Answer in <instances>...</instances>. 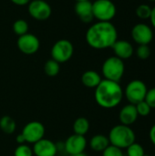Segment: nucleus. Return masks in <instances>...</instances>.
Wrapping results in <instances>:
<instances>
[{"instance_id":"nucleus-1","label":"nucleus","mask_w":155,"mask_h":156,"mask_svg":"<svg viewBox=\"0 0 155 156\" xmlns=\"http://www.w3.org/2000/svg\"><path fill=\"white\" fill-rule=\"evenodd\" d=\"M86 41L90 47L95 49L111 48L118 39V32L111 22L99 21L93 24L86 32Z\"/></svg>"},{"instance_id":"nucleus-2","label":"nucleus","mask_w":155,"mask_h":156,"mask_svg":"<svg viewBox=\"0 0 155 156\" xmlns=\"http://www.w3.org/2000/svg\"><path fill=\"white\" fill-rule=\"evenodd\" d=\"M97 104L103 109H113L120 105L124 95L119 82L102 80L95 88L94 93Z\"/></svg>"},{"instance_id":"nucleus-3","label":"nucleus","mask_w":155,"mask_h":156,"mask_svg":"<svg viewBox=\"0 0 155 156\" xmlns=\"http://www.w3.org/2000/svg\"><path fill=\"white\" fill-rule=\"evenodd\" d=\"M110 144L120 149H126L136 140L134 131L123 124H118L112 127L108 135Z\"/></svg>"},{"instance_id":"nucleus-4","label":"nucleus","mask_w":155,"mask_h":156,"mask_svg":"<svg viewBox=\"0 0 155 156\" xmlns=\"http://www.w3.org/2000/svg\"><path fill=\"white\" fill-rule=\"evenodd\" d=\"M102 75L105 80L119 82L123 77L125 65L122 59L112 56L108 58L102 64Z\"/></svg>"},{"instance_id":"nucleus-5","label":"nucleus","mask_w":155,"mask_h":156,"mask_svg":"<svg viewBox=\"0 0 155 156\" xmlns=\"http://www.w3.org/2000/svg\"><path fill=\"white\" fill-rule=\"evenodd\" d=\"M147 90V86L143 80H133L127 84L125 90H123V95L129 103L135 105L138 102L144 101Z\"/></svg>"},{"instance_id":"nucleus-6","label":"nucleus","mask_w":155,"mask_h":156,"mask_svg":"<svg viewBox=\"0 0 155 156\" xmlns=\"http://www.w3.org/2000/svg\"><path fill=\"white\" fill-rule=\"evenodd\" d=\"M94 18L102 22H111L116 16V6L111 0H96L92 3Z\"/></svg>"},{"instance_id":"nucleus-7","label":"nucleus","mask_w":155,"mask_h":156,"mask_svg":"<svg viewBox=\"0 0 155 156\" xmlns=\"http://www.w3.org/2000/svg\"><path fill=\"white\" fill-rule=\"evenodd\" d=\"M74 47L72 43L67 39L58 40L51 48V57L52 59L57 62L64 63L69 60L73 55Z\"/></svg>"},{"instance_id":"nucleus-8","label":"nucleus","mask_w":155,"mask_h":156,"mask_svg":"<svg viewBox=\"0 0 155 156\" xmlns=\"http://www.w3.org/2000/svg\"><path fill=\"white\" fill-rule=\"evenodd\" d=\"M45 133H46L45 127L40 122L32 121L25 125L21 133L25 137L26 144H34L39 140L44 138Z\"/></svg>"},{"instance_id":"nucleus-9","label":"nucleus","mask_w":155,"mask_h":156,"mask_svg":"<svg viewBox=\"0 0 155 156\" xmlns=\"http://www.w3.org/2000/svg\"><path fill=\"white\" fill-rule=\"evenodd\" d=\"M132 37L140 45H149L153 38V32L150 26L144 23L136 24L132 29Z\"/></svg>"},{"instance_id":"nucleus-10","label":"nucleus","mask_w":155,"mask_h":156,"mask_svg":"<svg viewBox=\"0 0 155 156\" xmlns=\"http://www.w3.org/2000/svg\"><path fill=\"white\" fill-rule=\"evenodd\" d=\"M28 13L33 18L42 21L50 16L52 9L44 0H32L28 4Z\"/></svg>"},{"instance_id":"nucleus-11","label":"nucleus","mask_w":155,"mask_h":156,"mask_svg":"<svg viewBox=\"0 0 155 156\" xmlns=\"http://www.w3.org/2000/svg\"><path fill=\"white\" fill-rule=\"evenodd\" d=\"M39 39L33 34L26 33L20 36L17 39L18 49L26 55L35 54L39 49Z\"/></svg>"},{"instance_id":"nucleus-12","label":"nucleus","mask_w":155,"mask_h":156,"mask_svg":"<svg viewBox=\"0 0 155 156\" xmlns=\"http://www.w3.org/2000/svg\"><path fill=\"white\" fill-rule=\"evenodd\" d=\"M87 144L88 143L85 136L78 135L74 133L65 141L64 149L69 155L80 154V153H84L87 147Z\"/></svg>"},{"instance_id":"nucleus-13","label":"nucleus","mask_w":155,"mask_h":156,"mask_svg":"<svg viewBox=\"0 0 155 156\" xmlns=\"http://www.w3.org/2000/svg\"><path fill=\"white\" fill-rule=\"evenodd\" d=\"M32 150L36 156H56L58 149L55 143L43 138L33 144Z\"/></svg>"},{"instance_id":"nucleus-14","label":"nucleus","mask_w":155,"mask_h":156,"mask_svg":"<svg viewBox=\"0 0 155 156\" xmlns=\"http://www.w3.org/2000/svg\"><path fill=\"white\" fill-rule=\"evenodd\" d=\"M138 117L139 115L136 111L135 105L131 103L123 106L119 113V120L121 122V124L126 126H131L132 124H133L137 121Z\"/></svg>"},{"instance_id":"nucleus-15","label":"nucleus","mask_w":155,"mask_h":156,"mask_svg":"<svg viewBox=\"0 0 155 156\" xmlns=\"http://www.w3.org/2000/svg\"><path fill=\"white\" fill-rule=\"evenodd\" d=\"M111 48L115 56L122 60L130 58L133 55V47L127 40H116V42L112 45Z\"/></svg>"},{"instance_id":"nucleus-16","label":"nucleus","mask_w":155,"mask_h":156,"mask_svg":"<svg viewBox=\"0 0 155 156\" xmlns=\"http://www.w3.org/2000/svg\"><path fill=\"white\" fill-rule=\"evenodd\" d=\"M75 12L79 19L84 23H89L94 18L92 12V3L90 0L77 2L75 5Z\"/></svg>"},{"instance_id":"nucleus-17","label":"nucleus","mask_w":155,"mask_h":156,"mask_svg":"<svg viewBox=\"0 0 155 156\" xmlns=\"http://www.w3.org/2000/svg\"><path fill=\"white\" fill-rule=\"evenodd\" d=\"M101 80V76L95 70H87L81 76V82L83 85L90 89H95Z\"/></svg>"},{"instance_id":"nucleus-18","label":"nucleus","mask_w":155,"mask_h":156,"mask_svg":"<svg viewBox=\"0 0 155 156\" xmlns=\"http://www.w3.org/2000/svg\"><path fill=\"white\" fill-rule=\"evenodd\" d=\"M109 138L103 134H96L90 141V147L94 152H103L110 145Z\"/></svg>"},{"instance_id":"nucleus-19","label":"nucleus","mask_w":155,"mask_h":156,"mask_svg":"<svg viewBox=\"0 0 155 156\" xmlns=\"http://www.w3.org/2000/svg\"><path fill=\"white\" fill-rule=\"evenodd\" d=\"M90 122L85 117H79L73 123V132L75 134L85 136L90 131Z\"/></svg>"},{"instance_id":"nucleus-20","label":"nucleus","mask_w":155,"mask_h":156,"mask_svg":"<svg viewBox=\"0 0 155 156\" xmlns=\"http://www.w3.org/2000/svg\"><path fill=\"white\" fill-rule=\"evenodd\" d=\"M16 128V123L12 117L5 115L0 119V130L4 133L12 134L15 133Z\"/></svg>"},{"instance_id":"nucleus-21","label":"nucleus","mask_w":155,"mask_h":156,"mask_svg":"<svg viewBox=\"0 0 155 156\" xmlns=\"http://www.w3.org/2000/svg\"><path fill=\"white\" fill-rule=\"evenodd\" d=\"M60 70V65L54 59H49L45 63L44 71L48 77H55L58 74Z\"/></svg>"},{"instance_id":"nucleus-22","label":"nucleus","mask_w":155,"mask_h":156,"mask_svg":"<svg viewBox=\"0 0 155 156\" xmlns=\"http://www.w3.org/2000/svg\"><path fill=\"white\" fill-rule=\"evenodd\" d=\"M145 151L142 144L134 142L126 148V156H144Z\"/></svg>"},{"instance_id":"nucleus-23","label":"nucleus","mask_w":155,"mask_h":156,"mask_svg":"<svg viewBox=\"0 0 155 156\" xmlns=\"http://www.w3.org/2000/svg\"><path fill=\"white\" fill-rule=\"evenodd\" d=\"M13 30L19 37L25 35L28 31V24L24 19H18L15 21V23L13 24Z\"/></svg>"},{"instance_id":"nucleus-24","label":"nucleus","mask_w":155,"mask_h":156,"mask_svg":"<svg viewBox=\"0 0 155 156\" xmlns=\"http://www.w3.org/2000/svg\"><path fill=\"white\" fill-rule=\"evenodd\" d=\"M135 13L141 19H149L152 14V7L147 4H141L137 6Z\"/></svg>"},{"instance_id":"nucleus-25","label":"nucleus","mask_w":155,"mask_h":156,"mask_svg":"<svg viewBox=\"0 0 155 156\" xmlns=\"http://www.w3.org/2000/svg\"><path fill=\"white\" fill-rule=\"evenodd\" d=\"M33 150L32 148L26 144H18V146L15 149L14 152V156H33Z\"/></svg>"},{"instance_id":"nucleus-26","label":"nucleus","mask_w":155,"mask_h":156,"mask_svg":"<svg viewBox=\"0 0 155 156\" xmlns=\"http://www.w3.org/2000/svg\"><path fill=\"white\" fill-rule=\"evenodd\" d=\"M135 107H136V111H137L139 116L146 117L151 113L152 108L147 104V102L145 101H142L138 102L137 104H135Z\"/></svg>"},{"instance_id":"nucleus-27","label":"nucleus","mask_w":155,"mask_h":156,"mask_svg":"<svg viewBox=\"0 0 155 156\" xmlns=\"http://www.w3.org/2000/svg\"><path fill=\"white\" fill-rule=\"evenodd\" d=\"M102 156H125L122 150L110 144L103 152H102Z\"/></svg>"},{"instance_id":"nucleus-28","label":"nucleus","mask_w":155,"mask_h":156,"mask_svg":"<svg viewBox=\"0 0 155 156\" xmlns=\"http://www.w3.org/2000/svg\"><path fill=\"white\" fill-rule=\"evenodd\" d=\"M137 56L140 59H147L151 55V48L149 45H140L137 48Z\"/></svg>"},{"instance_id":"nucleus-29","label":"nucleus","mask_w":155,"mask_h":156,"mask_svg":"<svg viewBox=\"0 0 155 156\" xmlns=\"http://www.w3.org/2000/svg\"><path fill=\"white\" fill-rule=\"evenodd\" d=\"M144 101L152 109H155V87L147 90Z\"/></svg>"},{"instance_id":"nucleus-30","label":"nucleus","mask_w":155,"mask_h":156,"mask_svg":"<svg viewBox=\"0 0 155 156\" xmlns=\"http://www.w3.org/2000/svg\"><path fill=\"white\" fill-rule=\"evenodd\" d=\"M149 138L151 140V143L155 146V124H153L149 132Z\"/></svg>"},{"instance_id":"nucleus-31","label":"nucleus","mask_w":155,"mask_h":156,"mask_svg":"<svg viewBox=\"0 0 155 156\" xmlns=\"http://www.w3.org/2000/svg\"><path fill=\"white\" fill-rule=\"evenodd\" d=\"M15 5H27L29 4V2L31 0H11Z\"/></svg>"},{"instance_id":"nucleus-32","label":"nucleus","mask_w":155,"mask_h":156,"mask_svg":"<svg viewBox=\"0 0 155 156\" xmlns=\"http://www.w3.org/2000/svg\"><path fill=\"white\" fill-rule=\"evenodd\" d=\"M16 142H17V144H26V140H25V137L23 136V134H22V133L18 134V135L16 136Z\"/></svg>"},{"instance_id":"nucleus-33","label":"nucleus","mask_w":155,"mask_h":156,"mask_svg":"<svg viewBox=\"0 0 155 156\" xmlns=\"http://www.w3.org/2000/svg\"><path fill=\"white\" fill-rule=\"evenodd\" d=\"M149 19L151 20L152 26L155 28V6L153 8H152V14H151V16Z\"/></svg>"},{"instance_id":"nucleus-34","label":"nucleus","mask_w":155,"mask_h":156,"mask_svg":"<svg viewBox=\"0 0 155 156\" xmlns=\"http://www.w3.org/2000/svg\"><path fill=\"white\" fill-rule=\"evenodd\" d=\"M69 156H88L85 153H80V154H70Z\"/></svg>"},{"instance_id":"nucleus-35","label":"nucleus","mask_w":155,"mask_h":156,"mask_svg":"<svg viewBox=\"0 0 155 156\" xmlns=\"http://www.w3.org/2000/svg\"><path fill=\"white\" fill-rule=\"evenodd\" d=\"M76 2H81V1H88V0H75Z\"/></svg>"},{"instance_id":"nucleus-36","label":"nucleus","mask_w":155,"mask_h":156,"mask_svg":"<svg viewBox=\"0 0 155 156\" xmlns=\"http://www.w3.org/2000/svg\"><path fill=\"white\" fill-rule=\"evenodd\" d=\"M149 1H151V2H155V0H149Z\"/></svg>"},{"instance_id":"nucleus-37","label":"nucleus","mask_w":155,"mask_h":156,"mask_svg":"<svg viewBox=\"0 0 155 156\" xmlns=\"http://www.w3.org/2000/svg\"><path fill=\"white\" fill-rule=\"evenodd\" d=\"M144 156H151V155H147V154H145V155Z\"/></svg>"}]
</instances>
